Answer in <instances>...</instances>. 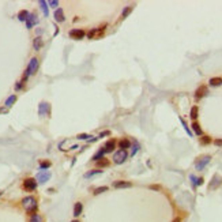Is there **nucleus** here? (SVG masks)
Wrapping results in <instances>:
<instances>
[{"label":"nucleus","mask_w":222,"mask_h":222,"mask_svg":"<svg viewBox=\"0 0 222 222\" xmlns=\"http://www.w3.org/2000/svg\"><path fill=\"white\" fill-rule=\"evenodd\" d=\"M23 86H25V82H16V85H15V90H22L23 89Z\"/></svg>","instance_id":"obj_36"},{"label":"nucleus","mask_w":222,"mask_h":222,"mask_svg":"<svg viewBox=\"0 0 222 222\" xmlns=\"http://www.w3.org/2000/svg\"><path fill=\"white\" fill-rule=\"evenodd\" d=\"M23 188L26 191H34L37 188V180L36 178H26L23 181Z\"/></svg>","instance_id":"obj_8"},{"label":"nucleus","mask_w":222,"mask_h":222,"mask_svg":"<svg viewBox=\"0 0 222 222\" xmlns=\"http://www.w3.org/2000/svg\"><path fill=\"white\" fill-rule=\"evenodd\" d=\"M38 66H40V61H38V59H37V57H33V59L29 61V66H27V68H26V71H25V75H23V79H22V82H26L29 76L34 75V74L37 72V70H38Z\"/></svg>","instance_id":"obj_2"},{"label":"nucleus","mask_w":222,"mask_h":222,"mask_svg":"<svg viewBox=\"0 0 222 222\" xmlns=\"http://www.w3.org/2000/svg\"><path fill=\"white\" fill-rule=\"evenodd\" d=\"M30 222H42V218H41L40 214H32V217H30Z\"/></svg>","instance_id":"obj_30"},{"label":"nucleus","mask_w":222,"mask_h":222,"mask_svg":"<svg viewBox=\"0 0 222 222\" xmlns=\"http://www.w3.org/2000/svg\"><path fill=\"white\" fill-rule=\"evenodd\" d=\"M222 185V177L219 175H214L209 184V190H217L218 187Z\"/></svg>","instance_id":"obj_6"},{"label":"nucleus","mask_w":222,"mask_h":222,"mask_svg":"<svg viewBox=\"0 0 222 222\" xmlns=\"http://www.w3.org/2000/svg\"><path fill=\"white\" fill-rule=\"evenodd\" d=\"M132 184L130 181H125V180H117V181L113 183V187L115 188H128V187H131Z\"/></svg>","instance_id":"obj_14"},{"label":"nucleus","mask_w":222,"mask_h":222,"mask_svg":"<svg viewBox=\"0 0 222 222\" xmlns=\"http://www.w3.org/2000/svg\"><path fill=\"white\" fill-rule=\"evenodd\" d=\"M97 139H98V138H95V136H91V138L90 139H89V140H87V142H95V140H97Z\"/></svg>","instance_id":"obj_43"},{"label":"nucleus","mask_w":222,"mask_h":222,"mask_svg":"<svg viewBox=\"0 0 222 222\" xmlns=\"http://www.w3.org/2000/svg\"><path fill=\"white\" fill-rule=\"evenodd\" d=\"M51 113V105L48 102H41L40 105H38V115L40 116H48Z\"/></svg>","instance_id":"obj_7"},{"label":"nucleus","mask_w":222,"mask_h":222,"mask_svg":"<svg viewBox=\"0 0 222 222\" xmlns=\"http://www.w3.org/2000/svg\"><path fill=\"white\" fill-rule=\"evenodd\" d=\"M105 153H106V151H105V149H101V150L99 151H97V153H95L94 155H93V161H97V162H98L99 159H102L104 158V155H105Z\"/></svg>","instance_id":"obj_21"},{"label":"nucleus","mask_w":222,"mask_h":222,"mask_svg":"<svg viewBox=\"0 0 222 222\" xmlns=\"http://www.w3.org/2000/svg\"><path fill=\"white\" fill-rule=\"evenodd\" d=\"M104 149H105V151H106V153H112V151L116 149V140H115V139H109V140L105 143Z\"/></svg>","instance_id":"obj_13"},{"label":"nucleus","mask_w":222,"mask_h":222,"mask_svg":"<svg viewBox=\"0 0 222 222\" xmlns=\"http://www.w3.org/2000/svg\"><path fill=\"white\" fill-rule=\"evenodd\" d=\"M53 16H55L56 22H64V20H66V16H64V12H63L61 8H56Z\"/></svg>","instance_id":"obj_12"},{"label":"nucleus","mask_w":222,"mask_h":222,"mask_svg":"<svg viewBox=\"0 0 222 222\" xmlns=\"http://www.w3.org/2000/svg\"><path fill=\"white\" fill-rule=\"evenodd\" d=\"M200 143L202 144H209V143H211V138L209 135H203L202 138H200Z\"/></svg>","instance_id":"obj_29"},{"label":"nucleus","mask_w":222,"mask_h":222,"mask_svg":"<svg viewBox=\"0 0 222 222\" xmlns=\"http://www.w3.org/2000/svg\"><path fill=\"white\" fill-rule=\"evenodd\" d=\"M38 23V18H37L36 14H30L27 18V20H26V27L27 29H32L34 25Z\"/></svg>","instance_id":"obj_11"},{"label":"nucleus","mask_w":222,"mask_h":222,"mask_svg":"<svg viewBox=\"0 0 222 222\" xmlns=\"http://www.w3.org/2000/svg\"><path fill=\"white\" fill-rule=\"evenodd\" d=\"M51 178V172H48V171H40L38 173H37V183H40V184H44V183H47L48 180Z\"/></svg>","instance_id":"obj_5"},{"label":"nucleus","mask_w":222,"mask_h":222,"mask_svg":"<svg viewBox=\"0 0 222 222\" xmlns=\"http://www.w3.org/2000/svg\"><path fill=\"white\" fill-rule=\"evenodd\" d=\"M191 178V183H192V185H194V188H196V183H198V177H195L194 175H191L190 176Z\"/></svg>","instance_id":"obj_37"},{"label":"nucleus","mask_w":222,"mask_h":222,"mask_svg":"<svg viewBox=\"0 0 222 222\" xmlns=\"http://www.w3.org/2000/svg\"><path fill=\"white\" fill-rule=\"evenodd\" d=\"M83 211V204L80 202H76L75 206H74V217H79Z\"/></svg>","instance_id":"obj_17"},{"label":"nucleus","mask_w":222,"mask_h":222,"mask_svg":"<svg viewBox=\"0 0 222 222\" xmlns=\"http://www.w3.org/2000/svg\"><path fill=\"white\" fill-rule=\"evenodd\" d=\"M191 127H192V131H194V134H196L198 136H202V135H203V131H202V128H200V124H199L198 121H194Z\"/></svg>","instance_id":"obj_18"},{"label":"nucleus","mask_w":222,"mask_h":222,"mask_svg":"<svg viewBox=\"0 0 222 222\" xmlns=\"http://www.w3.org/2000/svg\"><path fill=\"white\" fill-rule=\"evenodd\" d=\"M3 112H4V113H6V112H7V111H6L4 108H0V113H3Z\"/></svg>","instance_id":"obj_45"},{"label":"nucleus","mask_w":222,"mask_h":222,"mask_svg":"<svg viewBox=\"0 0 222 222\" xmlns=\"http://www.w3.org/2000/svg\"><path fill=\"white\" fill-rule=\"evenodd\" d=\"M172 222H181V218H180V217H176V218L173 219Z\"/></svg>","instance_id":"obj_44"},{"label":"nucleus","mask_w":222,"mask_h":222,"mask_svg":"<svg viewBox=\"0 0 222 222\" xmlns=\"http://www.w3.org/2000/svg\"><path fill=\"white\" fill-rule=\"evenodd\" d=\"M97 33H98V30H97V29H93V30H90V32H89L87 37H89V38H93V37H94Z\"/></svg>","instance_id":"obj_38"},{"label":"nucleus","mask_w":222,"mask_h":222,"mask_svg":"<svg viewBox=\"0 0 222 222\" xmlns=\"http://www.w3.org/2000/svg\"><path fill=\"white\" fill-rule=\"evenodd\" d=\"M198 115H199V108L195 105V106H192L191 108V113H190V116H191V119L192 120H196L198 119Z\"/></svg>","instance_id":"obj_24"},{"label":"nucleus","mask_w":222,"mask_h":222,"mask_svg":"<svg viewBox=\"0 0 222 222\" xmlns=\"http://www.w3.org/2000/svg\"><path fill=\"white\" fill-rule=\"evenodd\" d=\"M48 6L52 8H56V7H59V1L57 0H51V1H48Z\"/></svg>","instance_id":"obj_34"},{"label":"nucleus","mask_w":222,"mask_h":222,"mask_svg":"<svg viewBox=\"0 0 222 222\" xmlns=\"http://www.w3.org/2000/svg\"><path fill=\"white\" fill-rule=\"evenodd\" d=\"M180 123H181V125H183V127H184V130H185V132H187V134L190 135V136H192V131H191V130H190V127L187 125L185 120L183 119V117H180Z\"/></svg>","instance_id":"obj_26"},{"label":"nucleus","mask_w":222,"mask_h":222,"mask_svg":"<svg viewBox=\"0 0 222 222\" xmlns=\"http://www.w3.org/2000/svg\"><path fill=\"white\" fill-rule=\"evenodd\" d=\"M15 101H16V95L12 94V95H10V97L6 99L4 105H6V108H10V106H12V105H14V102H15Z\"/></svg>","instance_id":"obj_22"},{"label":"nucleus","mask_w":222,"mask_h":222,"mask_svg":"<svg viewBox=\"0 0 222 222\" xmlns=\"http://www.w3.org/2000/svg\"><path fill=\"white\" fill-rule=\"evenodd\" d=\"M49 166H51V162H49V161H44V162L40 164V169H41V171H45V169H48Z\"/></svg>","instance_id":"obj_32"},{"label":"nucleus","mask_w":222,"mask_h":222,"mask_svg":"<svg viewBox=\"0 0 222 222\" xmlns=\"http://www.w3.org/2000/svg\"><path fill=\"white\" fill-rule=\"evenodd\" d=\"M106 191H108V187L104 185V187H98V188H95L93 194H94V195H99V194H102V192H106Z\"/></svg>","instance_id":"obj_28"},{"label":"nucleus","mask_w":222,"mask_h":222,"mask_svg":"<svg viewBox=\"0 0 222 222\" xmlns=\"http://www.w3.org/2000/svg\"><path fill=\"white\" fill-rule=\"evenodd\" d=\"M128 158V153L127 150H117L113 154V162L116 164V165H121V164H124L125 161H127Z\"/></svg>","instance_id":"obj_3"},{"label":"nucleus","mask_w":222,"mask_h":222,"mask_svg":"<svg viewBox=\"0 0 222 222\" xmlns=\"http://www.w3.org/2000/svg\"><path fill=\"white\" fill-rule=\"evenodd\" d=\"M85 36H86V33L82 29H72L70 32V37H72L74 40H82Z\"/></svg>","instance_id":"obj_10"},{"label":"nucleus","mask_w":222,"mask_h":222,"mask_svg":"<svg viewBox=\"0 0 222 222\" xmlns=\"http://www.w3.org/2000/svg\"><path fill=\"white\" fill-rule=\"evenodd\" d=\"M76 138H78V139H82V140H89L91 136H90L89 134H79L78 136H76Z\"/></svg>","instance_id":"obj_33"},{"label":"nucleus","mask_w":222,"mask_h":222,"mask_svg":"<svg viewBox=\"0 0 222 222\" xmlns=\"http://www.w3.org/2000/svg\"><path fill=\"white\" fill-rule=\"evenodd\" d=\"M117 144H119L120 150H127V149H130V147H131V142H130L127 138H124V139H121V140H119V142H117Z\"/></svg>","instance_id":"obj_15"},{"label":"nucleus","mask_w":222,"mask_h":222,"mask_svg":"<svg viewBox=\"0 0 222 222\" xmlns=\"http://www.w3.org/2000/svg\"><path fill=\"white\" fill-rule=\"evenodd\" d=\"M108 135H109V131H104V132H101V134H99L98 138H104V136H108Z\"/></svg>","instance_id":"obj_41"},{"label":"nucleus","mask_w":222,"mask_h":222,"mask_svg":"<svg viewBox=\"0 0 222 222\" xmlns=\"http://www.w3.org/2000/svg\"><path fill=\"white\" fill-rule=\"evenodd\" d=\"M132 8H134V7H132V6H128V7H125V8H124V10H123V12H121V18H123V19H124V18H127V16L130 15V14H131Z\"/></svg>","instance_id":"obj_25"},{"label":"nucleus","mask_w":222,"mask_h":222,"mask_svg":"<svg viewBox=\"0 0 222 222\" xmlns=\"http://www.w3.org/2000/svg\"><path fill=\"white\" fill-rule=\"evenodd\" d=\"M210 161H211V155H203V157H200L199 159H196V162H195L196 171H203V169L210 164Z\"/></svg>","instance_id":"obj_4"},{"label":"nucleus","mask_w":222,"mask_h":222,"mask_svg":"<svg viewBox=\"0 0 222 222\" xmlns=\"http://www.w3.org/2000/svg\"><path fill=\"white\" fill-rule=\"evenodd\" d=\"M38 4H40V8H41V11L44 12V15L45 16L49 15V7H48L47 1H45V0H40V1H38Z\"/></svg>","instance_id":"obj_19"},{"label":"nucleus","mask_w":222,"mask_h":222,"mask_svg":"<svg viewBox=\"0 0 222 222\" xmlns=\"http://www.w3.org/2000/svg\"><path fill=\"white\" fill-rule=\"evenodd\" d=\"M209 93V89H207V86H204V85H202V86H199L196 90H195V99H202L204 95Z\"/></svg>","instance_id":"obj_9"},{"label":"nucleus","mask_w":222,"mask_h":222,"mask_svg":"<svg viewBox=\"0 0 222 222\" xmlns=\"http://www.w3.org/2000/svg\"><path fill=\"white\" fill-rule=\"evenodd\" d=\"M209 83H210V86H221L222 85V78H218V76L211 78V79L209 80Z\"/></svg>","instance_id":"obj_23"},{"label":"nucleus","mask_w":222,"mask_h":222,"mask_svg":"<svg viewBox=\"0 0 222 222\" xmlns=\"http://www.w3.org/2000/svg\"><path fill=\"white\" fill-rule=\"evenodd\" d=\"M29 15H30V12L26 11V10H22V11H19V14H18V19H19L20 22H26Z\"/></svg>","instance_id":"obj_20"},{"label":"nucleus","mask_w":222,"mask_h":222,"mask_svg":"<svg viewBox=\"0 0 222 222\" xmlns=\"http://www.w3.org/2000/svg\"><path fill=\"white\" fill-rule=\"evenodd\" d=\"M71 222H79V221H76V219H74V221H71Z\"/></svg>","instance_id":"obj_46"},{"label":"nucleus","mask_w":222,"mask_h":222,"mask_svg":"<svg viewBox=\"0 0 222 222\" xmlns=\"http://www.w3.org/2000/svg\"><path fill=\"white\" fill-rule=\"evenodd\" d=\"M214 144H215V146H219V147H222V138H218V139H215V140H214Z\"/></svg>","instance_id":"obj_39"},{"label":"nucleus","mask_w":222,"mask_h":222,"mask_svg":"<svg viewBox=\"0 0 222 222\" xmlns=\"http://www.w3.org/2000/svg\"><path fill=\"white\" fill-rule=\"evenodd\" d=\"M99 173H102V171H99V169H95V171H90V172H87V173H85V177L89 178V177H91V176L99 175Z\"/></svg>","instance_id":"obj_27"},{"label":"nucleus","mask_w":222,"mask_h":222,"mask_svg":"<svg viewBox=\"0 0 222 222\" xmlns=\"http://www.w3.org/2000/svg\"><path fill=\"white\" fill-rule=\"evenodd\" d=\"M150 188H151V190H154V191H159V190H161V187H159V185H150Z\"/></svg>","instance_id":"obj_42"},{"label":"nucleus","mask_w":222,"mask_h":222,"mask_svg":"<svg viewBox=\"0 0 222 222\" xmlns=\"http://www.w3.org/2000/svg\"><path fill=\"white\" fill-rule=\"evenodd\" d=\"M203 181H204V180H203V177H198V183H196V187H200L203 184Z\"/></svg>","instance_id":"obj_40"},{"label":"nucleus","mask_w":222,"mask_h":222,"mask_svg":"<svg viewBox=\"0 0 222 222\" xmlns=\"http://www.w3.org/2000/svg\"><path fill=\"white\" fill-rule=\"evenodd\" d=\"M22 206L25 207V210L27 211V213H30V214H36L38 204H37V200H36L34 196H26V198L22 199Z\"/></svg>","instance_id":"obj_1"},{"label":"nucleus","mask_w":222,"mask_h":222,"mask_svg":"<svg viewBox=\"0 0 222 222\" xmlns=\"http://www.w3.org/2000/svg\"><path fill=\"white\" fill-rule=\"evenodd\" d=\"M97 165H98L99 168H104V166L106 168L108 165H109V161H108L106 158H102V159H99L98 162H97Z\"/></svg>","instance_id":"obj_31"},{"label":"nucleus","mask_w":222,"mask_h":222,"mask_svg":"<svg viewBox=\"0 0 222 222\" xmlns=\"http://www.w3.org/2000/svg\"><path fill=\"white\" fill-rule=\"evenodd\" d=\"M44 47V41L41 37H36L34 40H33V48L36 49V51H40L41 48Z\"/></svg>","instance_id":"obj_16"},{"label":"nucleus","mask_w":222,"mask_h":222,"mask_svg":"<svg viewBox=\"0 0 222 222\" xmlns=\"http://www.w3.org/2000/svg\"><path fill=\"white\" fill-rule=\"evenodd\" d=\"M139 150V144L138 143H134V144H132V151H131V155H135L136 154V151Z\"/></svg>","instance_id":"obj_35"}]
</instances>
